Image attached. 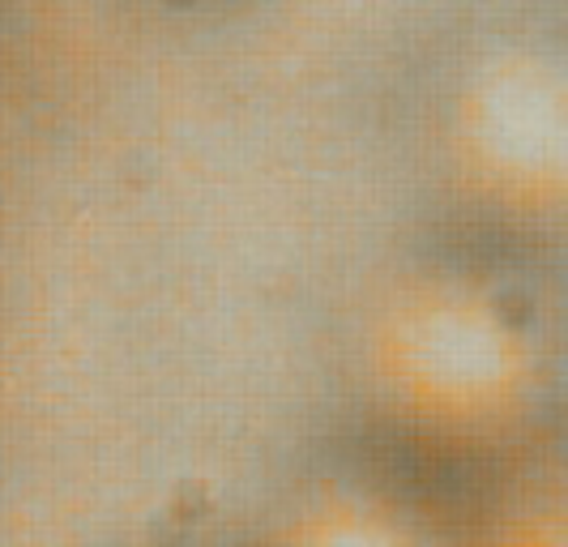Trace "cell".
I'll use <instances>...</instances> for the list:
<instances>
[{"label": "cell", "mask_w": 568, "mask_h": 547, "mask_svg": "<svg viewBox=\"0 0 568 547\" xmlns=\"http://www.w3.org/2000/svg\"><path fill=\"white\" fill-rule=\"evenodd\" d=\"M509 295L432 274L376 325V381L406 436L436 458L496 454L530 411L535 346Z\"/></svg>", "instance_id": "obj_1"}, {"label": "cell", "mask_w": 568, "mask_h": 547, "mask_svg": "<svg viewBox=\"0 0 568 547\" xmlns=\"http://www.w3.org/2000/svg\"><path fill=\"white\" fill-rule=\"evenodd\" d=\"M261 547H462L457 514L389 470H334L274 514Z\"/></svg>", "instance_id": "obj_2"}, {"label": "cell", "mask_w": 568, "mask_h": 547, "mask_svg": "<svg viewBox=\"0 0 568 547\" xmlns=\"http://www.w3.org/2000/svg\"><path fill=\"white\" fill-rule=\"evenodd\" d=\"M462 547H568L560 484H509L484 514H457Z\"/></svg>", "instance_id": "obj_3"}]
</instances>
